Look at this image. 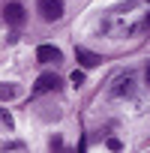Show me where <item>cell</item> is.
<instances>
[{"label":"cell","instance_id":"obj_5","mask_svg":"<svg viewBox=\"0 0 150 153\" xmlns=\"http://www.w3.org/2000/svg\"><path fill=\"white\" fill-rule=\"evenodd\" d=\"M75 57H78V63H81L84 69H93V66H99V63H102V57H99V54H93V51H87V48H78V51H75Z\"/></svg>","mask_w":150,"mask_h":153},{"label":"cell","instance_id":"obj_10","mask_svg":"<svg viewBox=\"0 0 150 153\" xmlns=\"http://www.w3.org/2000/svg\"><path fill=\"white\" fill-rule=\"evenodd\" d=\"M147 84H150V69H147Z\"/></svg>","mask_w":150,"mask_h":153},{"label":"cell","instance_id":"obj_8","mask_svg":"<svg viewBox=\"0 0 150 153\" xmlns=\"http://www.w3.org/2000/svg\"><path fill=\"white\" fill-rule=\"evenodd\" d=\"M0 126H3V129H9V132L15 129V120H12V114H9L3 105H0Z\"/></svg>","mask_w":150,"mask_h":153},{"label":"cell","instance_id":"obj_3","mask_svg":"<svg viewBox=\"0 0 150 153\" xmlns=\"http://www.w3.org/2000/svg\"><path fill=\"white\" fill-rule=\"evenodd\" d=\"M36 60H42V63H60L63 60V51L57 45H39L36 48Z\"/></svg>","mask_w":150,"mask_h":153},{"label":"cell","instance_id":"obj_2","mask_svg":"<svg viewBox=\"0 0 150 153\" xmlns=\"http://www.w3.org/2000/svg\"><path fill=\"white\" fill-rule=\"evenodd\" d=\"M3 18H6V24H12V27H21V24L27 21V15H24V6H21V3H6Z\"/></svg>","mask_w":150,"mask_h":153},{"label":"cell","instance_id":"obj_9","mask_svg":"<svg viewBox=\"0 0 150 153\" xmlns=\"http://www.w3.org/2000/svg\"><path fill=\"white\" fill-rule=\"evenodd\" d=\"M72 84H75V87H81V84H84V72H81V69H75V72H72Z\"/></svg>","mask_w":150,"mask_h":153},{"label":"cell","instance_id":"obj_4","mask_svg":"<svg viewBox=\"0 0 150 153\" xmlns=\"http://www.w3.org/2000/svg\"><path fill=\"white\" fill-rule=\"evenodd\" d=\"M51 90H60V78L54 72H45L36 78V93H51Z\"/></svg>","mask_w":150,"mask_h":153},{"label":"cell","instance_id":"obj_6","mask_svg":"<svg viewBox=\"0 0 150 153\" xmlns=\"http://www.w3.org/2000/svg\"><path fill=\"white\" fill-rule=\"evenodd\" d=\"M21 96V87L18 84H12V81H3L0 84V102H12V99H18Z\"/></svg>","mask_w":150,"mask_h":153},{"label":"cell","instance_id":"obj_7","mask_svg":"<svg viewBox=\"0 0 150 153\" xmlns=\"http://www.w3.org/2000/svg\"><path fill=\"white\" fill-rule=\"evenodd\" d=\"M114 96H132V75H123V78H117Z\"/></svg>","mask_w":150,"mask_h":153},{"label":"cell","instance_id":"obj_1","mask_svg":"<svg viewBox=\"0 0 150 153\" xmlns=\"http://www.w3.org/2000/svg\"><path fill=\"white\" fill-rule=\"evenodd\" d=\"M36 9L45 21H60L63 18V0H36Z\"/></svg>","mask_w":150,"mask_h":153}]
</instances>
